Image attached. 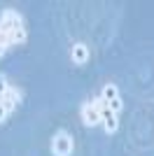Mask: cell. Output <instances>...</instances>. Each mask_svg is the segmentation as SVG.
Wrapping results in <instances>:
<instances>
[{
	"instance_id": "cell-1",
	"label": "cell",
	"mask_w": 154,
	"mask_h": 156,
	"mask_svg": "<svg viewBox=\"0 0 154 156\" xmlns=\"http://www.w3.org/2000/svg\"><path fill=\"white\" fill-rule=\"evenodd\" d=\"M28 42V26H26V16L14 9L5 7L0 12V58L5 56L9 49L21 47Z\"/></svg>"
},
{
	"instance_id": "cell-2",
	"label": "cell",
	"mask_w": 154,
	"mask_h": 156,
	"mask_svg": "<svg viewBox=\"0 0 154 156\" xmlns=\"http://www.w3.org/2000/svg\"><path fill=\"white\" fill-rule=\"evenodd\" d=\"M24 98H26L24 89H21V86H14L12 82L7 79V75L0 72V126L7 124V119L21 107Z\"/></svg>"
},
{
	"instance_id": "cell-3",
	"label": "cell",
	"mask_w": 154,
	"mask_h": 156,
	"mask_svg": "<svg viewBox=\"0 0 154 156\" xmlns=\"http://www.w3.org/2000/svg\"><path fill=\"white\" fill-rule=\"evenodd\" d=\"M79 121L84 128H96L103 124V98L94 96L79 105Z\"/></svg>"
},
{
	"instance_id": "cell-4",
	"label": "cell",
	"mask_w": 154,
	"mask_h": 156,
	"mask_svg": "<svg viewBox=\"0 0 154 156\" xmlns=\"http://www.w3.org/2000/svg\"><path fill=\"white\" fill-rule=\"evenodd\" d=\"M49 149H51V156H72V151H75V137H72V133L65 128H58L51 135Z\"/></svg>"
},
{
	"instance_id": "cell-5",
	"label": "cell",
	"mask_w": 154,
	"mask_h": 156,
	"mask_svg": "<svg viewBox=\"0 0 154 156\" xmlns=\"http://www.w3.org/2000/svg\"><path fill=\"white\" fill-rule=\"evenodd\" d=\"M101 98H103V105H105V110H110L112 114H122L124 110V100H122V93H119V86L115 82H108V84H103V91H101Z\"/></svg>"
},
{
	"instance_id": "cell-6",
	"label": "cell",
	"mask_w": 154,
	"mask_h": 156,
	"mask_svg": "<svg viewBox=\"0 0 154 156\" xmlns=\"http://www.w3.org/2000/svg\"><path fill=\"white\" fill-rule=\"evenodd\" d=\"M91 58V51H89V44L86 42H75L70 47V61L75 65H86Z\"/></svg>"
}]
</instances>
